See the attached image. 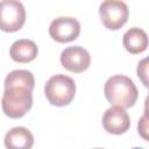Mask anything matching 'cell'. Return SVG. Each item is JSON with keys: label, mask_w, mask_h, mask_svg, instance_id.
Instances as JSON below:
<instances>
[{"label": "cell", "mask_w": 149, "mask_h": 149, "mask_svg": "<svg viewBox=\"0 0 149 149\" xmlns=\"http://www.w3.org/2000/svg\"><path fill=\"white\" fill-rule=\"evenodd\" d=\"M5 91L1 98V107L8 118L20 119L33 106L34 74L28 70H13L5 78Z\"/></svg>", "instance_id": "1"}, {"label": "cell", "mask_w": 149, "mask_h": 149, "mask_svg": "<svg viewBox=\"0 0 149 149\" xmlns=\"http://www.w3.org/2000/svg\"><path fill=\"white\" fill-rule=\"evenodd\" d=\"M104 94L111 105H118L123 108H130L139 98V91L134 81L123 74L109 77L104 86Z\"/></svg>", "instance_id": "2"}, {"label": "cell", "mask_w": 149, "mask_h": 149, "mask_svg": "<svg viewBox=\"0 0 149 149\" xmlns=\"http://www.w3.org/2000/svg\"><path fill=\"white\" fill-rule=\"evenodd\" d=\"M44 94L52 106H68L76 95V83L71 77L63 73L55 74L47 80Z\"/></svg>", "instance_id": "3"}, {"label": "cell", "mask_w": 149, "mask_h": 149, "mask_svg": "<svg viewBox=\"0 0 149 149\" xmlns=\"http://www.w3.org/2000/svg\"><path fill=\"white\" fill-rule=\"evenodd\" d=\"M100 21L109 30H119L129 17V9L122 0H104L99 6Z\"/></svg>", "instance_id": "4"}, {"label": "cell", "mask_w": 149, "mask_h": 149, "mask_svg": "<svg viewBox=\"0 0 149 149\" xmlns=\"http://www.w3.org/2000/svg\"><path fill=\"white\" fill-rule=\"evenodd\" d=\"M26 9L20 0L0 1V30L6 33L19 31L26 22Z\"/></svg>", "instance_id": "5"}, {"label": "cell", "mask_w": 149, "mask_h": 149, "mask_svg": "<svg viewBox=\"0 0 149 149\" xmlns=\"http://www.w3.org/2000/svg\"><path fill=\"white\" fill-rule=\"evenodd\" d=\"M80 34V23L72 16H58L49 26L50 37L58 43H69L78 38Z\"/></svg>", "instance_id": "6"}, {"label": "cell", "mask_w": 149, "mask_h": 149, "mask_svg": "<svg viewBox=\"0 0 149 149\" xmlns=\"http://www.w3.org/2000/svg\"><path fill=\"white\" fill-rule=\"evenodd\" d=\"M59 61L65 70L72 73H81L90 68L91 55L85 48L74 45L64 49L61 54Z\"/></svg>", "instance_id": "7"}, {"label": "cell", "mask_w": 149, "mask_h": 149, "mask_svg": "<svg viewBox=\"0 0 149 149\" xmlns=\"http://www.w3.org/2000/svg\"><path fill=\"white\" fill-rule=\"evenodd\" d=\"M102 127L108 134H125L130 127V118L126 108L118 105L107 108L102 115Z\"/></svg>", "instance_id": "8"}, {"label": "cell", "mask_w": 149, "mask_h": 149, "mask_svg": "<svg viewBox=\"0 0 149 149\" xmlns=\"http://www.w3.org/2000/svg\"><path fill=\"white\" fill-rule=\"evenodd\" d=\"M38 54L36 43L28 38H21L15 41L9 48V56L14 62L29 63L33 62Z\"/></svg>", "instance_id": "9"}, {"label": "cell", "mask_w": 149, "mask_h": 149, "mask_svg": "<svg viewBox=\"0 0 149 149\" xmlns=\"http://www.w3.org/2000/svg\"><path fill=\"white\" fill-rule=\"evenodd\" d=\"M3 143L8 149H30L34 146V136L26 127H14L6 133Z\"/></svg>", "instance_id": "10"}, {"label": "cell", "mask_w": 149, "mask_h": 149, "mask_svg": "<svg viewBox=\"0 0 149 149\" xmlns=\"http://www.w3.org/2000/svg\"><path fill=\"white\" fill-rule=\"evenodd\" d=\"M122 44L132 55L142 54L148 48V35L143 29L133 27L123 34Z\"/></svg>", "instance_id": "11"}, {"label": "cell", "mask_w": 149, "mask_h": 149, "mask_svg": "<svg viewBox=\"0 0 149 149\" xmlns=\"http://www.w3.org/2000/svg\"><path fill=\"white\" fill-rule=\"evenodd\" d=\"M147 62H148L147 58L142 59V61L139 63L137 70H136L139 78L142 80V83H143V85H144L146 87H148V80H147V73H148V72H147V69H148V66H147Z\"/></svg>", "instance_id": "12"}, {"label": "cell", "mask_w": 149, "mask_h": 149, "mask_svg": "<svg viewBox=\"0 0 149 149\" xmlns=\"http://www.w3.org/2000/svg\"><path fill=\"white\" fill-rule=\"evenodd\" d=\"M137 130H139V134L146 140L148 141V135H147V132H148V122H147V112L144 113V115L139 120V123H137Z\"/></svg>", "instance_id": "13"}]
</instances>
